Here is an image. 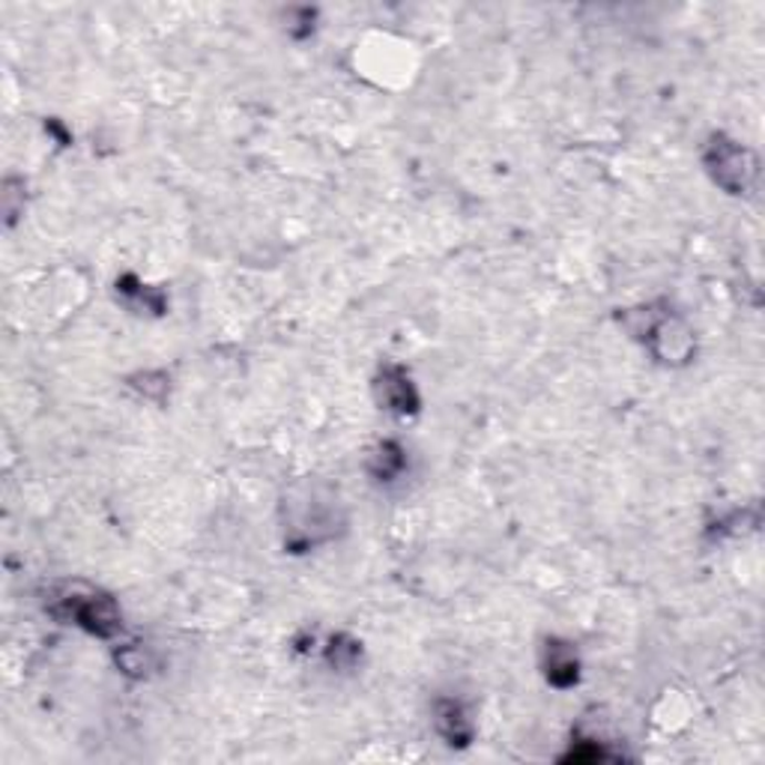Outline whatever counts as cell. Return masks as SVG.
<instances>
[{
  "label": "cell",
  "instance_id": "6da1fadb",
  "mask_svg": "<svg viewBox=\"0 0 765 765\" xmlns=\"http://www.w3.org/2000/svg\"><path fill=\"white\" fill-rule=\"evenodd\" d=\"M341 527L338 500L320 488H299L285 500V548L294 553L317 548L329 541Z\"/></svg>",
  "mask_w": 765,
  "mask_h": 765
},
{
  "label": "cell",
  "instance_id": "7a4b0ae2",
  "mask_svg": "<svg viewBox=\"0 0 765 765\" xmlns=\"http://www.w3.org/2000/svg\"><path fill=\"white\" fill-rule=\"evenodd\" d=\"M49 610L51 616L63 619L69 625H79L93 638L109 640L123 629V613H120L118 601L84 583L58 589L49 599Z\"/></svg>",
  "mask_w": 765,
  "mask_h": 765
},
{
  "label": "cell",
  "instance_id": "3957f363",
  "mask_svg": "<svg viewBox=\"0 0 765 765\" xmlns=\"http://www.w3.org/2000/svg\"><path fill=\"white\" fill-rule=\"evenodd\" d=\"M703 165L717 186L730 195L754 192L756 177H759V162H756L754 153L726 135H712L706 153H703Z\"/></svg>",
  "mask_w": 765,
  "mask_h": 765
},
{
  "label": "cell",
  "instance_id": "277c9868",
  "mask_svg": "<svg viewBox=\"0 0 765 765\" xmlns=\"http://www.w3.org/2000/svg\"><path fill=\"white\" fill-rule=\"evenodd\" d=\"M634 315L640 317V326H631V329L643 335V341L649 344L655 359L667 365H682L694 356V333L687 329L685 320H679L670 312H655V308H640Z\"/></svg>",
  "mask_w": 765,
  "mask_h": 765
},
{
  "label": "cell",
  "instance_id": "5b68a950",
  "mask_svg": "<svg viewBox=\"0 0 765 765\" xmlns=\"http://www.w3.org/2000/svg\"><path fill=\"white\" fill-rule=\"evenodd\" d=\"M374 392L382 410L395 412V416H412L419 412V392L410 374L401 365H382L377 380H374Z\"/></svg>",
  "mask_w": 765,
  "mask_h": 765
},
{
  "label": "cell",
  "instance_id": "8992f818",
  "mask_svg": "<svg viewBox=\"0 0 765 765\" xmlns=\"http://www.w3.org/2000/svg\"><path fill=\"white\" fill-rule=\"evenodd\" d=\"M434 726L451 747H467L472 742V717L461 700L442 697L434 703Z\"/></svg>",
  "mask_w": 765,
  "mask_h": 765
},
{
  "label": "cell",
  "instance_id": "52a82bcc",
  "mask_svg": "<svg viewBox=\"0 0 765 765\" xmlns=\"http://www.w3.org/2000/svg\"><path fill=\"white\" fill-rule=\"evenodd\" d=\"M544 676H548L550 685L562 687V691L571 685H578L580 661L571 643L548 640V646H544Z\"/></svg>",
  "mask_w": 765,
  "mask_h": 765
},
{
  "label": "cell",
  "instance_id": "ba28073f",
  "mask_svg": "<svg viewBox=\"0 0 765 765\" xmlns=\"http://www.w3.org/2000/svg\"><path fill=\"white\" fill-rule=\"evenodd\" d=\"M404 463H407V458H404V449L392 440L377 446V451L371 455V472L380 481L395 479V476L404 470Z\"/></svg>",
  "mask_w": 765,
  "mask_h": 765
},
{
  "label": "cell",
  "instance_id": "9c48e42d",
  "mask_svg": "<svg viewBox=\"0 0 765 765\" xmlns=\"http://www.w3.org/2000/svg\"><path fill=\"white\" fill-rule=\"evenodd\" d=\"M132 389L144 395V398H153V401H162L167 395V374L162 371H144L132 377Z\"/></svg>",
  "mask_w": 765,
  "mask_h": 765
},
{
  "label": "cell",
  "instance_id": "30bf717a",
  "mask_svg": "<svg viewBox=\"0 0 765 765\" xmlns=\"http://www.w3.org/2000/svg\"><path fill=\"white\" fill-rule=\"evenodd\" d=\"M329 661H333L335 667H354L356 657H359V643L350 638H333V643H329Z\"/></svg>",
  "mask_w": 765,
  "mask_h": 765
},
{
  "label": "cell",
  "instance_id": "8fae6325",
  "mask_svg": "<svg viewBox=\"0 0 765 765\" xmlns=\"http://www.w3.org/2000/svg\"><path fill=\"white\" fill-rule=\"evenodd\" d=\"M118 664L123 673H129V676H144V670L150 667L147 655H144V649L141 646H123L118 652Z\"/></svg>",
  "mask_w": 765,
  "mask_h": 765
}]
</instances>
